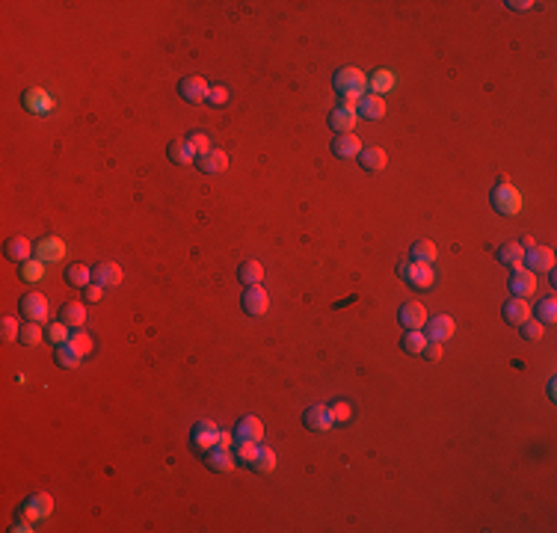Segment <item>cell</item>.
<instances>
[{"label": "cell", "mask_w": 557, "mask_h": 533, "mask_svg": "<svg viewBox=\"0 0 557 533\" xmlns=\"http://www.w3.org/2000/svg\"><path fill=\"white\" fill-rule=\"evenodd\" d=\"M187 142H190V149L196 151V158H202V154H208L210 151V139H208V133H190V137H184Z\"/></svg>", "instance_id": "obj_45"}, {"label": "cell", "mask_w": 557, "mask_h": 533, "mask_svg": "<svg viewBox=\"0 0 557 533\" xmlns=\"http://www.w3.org/2000/svg\"><path fill=\"white\" fill-rule=\"evenodd\" d=\"M303 424H306L308 430H315V432H329L332 427H335V421H332V412H329V406L317 403V406L306 409V415H303Z\"/></svg>", "instance_id": "obj_12"}, {"label": "cell", "mask_w": 557, "mask_h": 533, "mask_svg": "<svg viewBox=\"0 0 557 533\" xmlns=\"http://www.w3.org/2000/svg\"><path fill=\"white\" fill-rule=\"evenodd\" d=\"M397 320L404 329H424V323L430 317H427V308L421 303H406V305H400Z\"/></svg>", "instance_id": "obj_15"}, {"label": "cell", "mask_w": 557, "mask_h": 533, "mask_svg": "<svg viewBox=\"0 0 557 533\" xmlns=\"http://www.w3.org/2000/svg\"><path fill=\"white\" fill-rule=\"evenodd\" d=\"M65 279L74 287H86V285H92V270H89L86 264H72V266H65Z\"/></svg>", "instance_id": "obj_34"}, {"label": "cell", "mask_w": 557, "mask_h": 533, "mask_svg": "<svg viewBox=\"0 0 557 533\" xmlns=\"http://www.w3.org/2000/svg\"><path fill=\"white\" fill-rule=\"evenodd\" d=\"M356 113H359L362 119H371V121H380L383 116H385V101H383V95H374V92H367L362 101H359V107H356Z\"/></svg>", "instance_id": "obj_21"}, {"label": "cell", "mask_w": 557, "mask_h": 533, "mask_svg": "<svg viewBox=\"0 0 557 533\" xmlns=\"http://www.w3.org/2000/svg\"><path fill=\"white\" fill-rule=\"evenodd\" d=\"M92 282H98L101 287H116L122 285V266L119 264H95L92 266Z\"/></svg>", "instance_id": "obj_22"}, {"label": "cell", "mask_w": 557, "mask_h": 533, "mask_svg": "<svg viewBox=\"0 0 557 533\" xmlns=\"http://www.w3.org/2000/svg\"><path fill=\"white\" fill-rule=\"evenodd\" d=\"M83 296L89 299V303H98V299L104 296V287L98 285V282H92V285H86V287H83Z\"/></svg>", "instance_id": "obj_47"}, {"label": "cell", "mask_w": 557, "mask_h": 533, "mask_svg": "<svg viewBox=\"0 0 557 533\" xmlns=\"http://www.w3.org/2000/svg\"><path fill=\"white\" fill-rule=\"evenodd\" d=\"M53 513V498L48 495V492H36V495H30L24 504H21V518L24 521H42V518H48Z\"/></svg>", "instance_id": "obj_4"}, {"label": "cell", "mask_w": 557, "mask_h": 533, "mask_svg": "<svg viewBox=\"0 0 557 533\" xmlns=\"http://www.w3.org/2000/svg\"><path fill=\"white\" fill-rule=\"evenodd\" d=\"M362 149L365 146H362V139L356 137V133H341V137L332 139V154L341 158V160H356Z\"/></svg>", "instance_id": "obj_16"}, {"label": "cell", "mask_w": 557, "mask_h": 533, "mask_svg": "<svg viewBox=\"0 0 557 533\" xmlns=\"http://www.w3.org/2000/svg\"><path fill=\"white\" fill-rule=\"evenodd\" d=\"M21 314H24L30 323H48V317H51V305H48V299H44L42 294H27L24 299H21Z\"/></svg>", "instance_id": "obj_6"}, {"label": "cell", "mask_w": 557, "mask_h": 533, "mask_svg": "<svg viewBox=\"0 0 557 533\" xmlns=\"http://www.w3.org/2000/svg\"><path fill=\"white\" fill-rule=\"evenodd\" d=\"M208 92H210V86L205 77H184V81L178 83V95H181L187 104H208Z\"/></svg>", "instance_id": "obj_8"}, {"label": "cell", "mask_w": 557, "mask_h": 533, "mask_svg": "<svg viewBox=\"0 0 557 533\" xmlns=\"http://www.w3.org/2000/svg\"><path fill=\"white\" fill-rule=\"evenodd\" d=\"M519 329H522V338H525V341H540V338L545 335V326L540 323V320H537V317H531V320H525V323H522Z\"/></svg>", "instance_id": "obj_40"}, {"label": "cell", "mask_w": 557, "mask_h": 533, "mask_svg": "<svg viewBox=\"0 0 557 533\" xmlns=\"http://www.w3.org/2000/svg\"><path fill=\"white\" fill-rule=\"evenodd\" d=\"M196 166H199V172H205V175H219V172H226V166H228V154L219 149H210L202 158H196Z\"/></svg>", "instance_id": "obj_18"}, {"label": "cell", "mask_w": 557, "mask_h": 533, "mask_svg": "<svg viewBox=\"0 0 557 533\" xmlns=\"http://www.w3.org/2000/svg\"><path fill=\"white\" fill-rule=\"evenodd\" d=\"M427 347V335L424 329H406V335L400 338V350L409 353V355H421Z\"/></svg>", "instance_id": "obj_30"}, {"label": "cell", "mask_w": 557, "mask_h": 533, "mask_svg": "<svg viewBox=\"0 0 557 533\" xmlns=\"http://www.w3.org/2000/svg\"><path fill=\"white\" fill-rule=\"evenodd\" d=\"M489 205H492L498 214H504V217H516L522 210V193L516 190L513 184L501 181V184L492 187V193H489Z\"/></svg>", "instance_id": "obj_2"}, {"label": "cell", "mask_w": 557, "mask_h": 533, "mask_svg": "<svg viewBox=\"0 0 557 533\" xmlns=\"http://www.w3.org/2000/svg\"><path fill=\"white\" fill-rule=\"evenodd\" d=\"M166 154H169V160H172L175 166H190V163H196V151L190 149V142H187V139H172L169 149H166Z\"/></svg>", "instance_id": "obj_26"}, {"label": "cell", "mask_w": 557, "mask_h": 533, "mask_svg": "<svg viewBox=\"0 0 557 533\" xmlns=\"http://www.w3.org/2000/svg\"><path fill=\"white\" fill-rule=\"evenodd\" d=\"M0 335H3V341H18L21 326H18V320L13 314H6L3 320H0Z\"/></svg>", "instance_id": "obj_43"}, {"label": "cell", "mask_w": 557, "mask_h": 533, "mask_svg": "<svg viewBox=\"0 0 557 533\" xmlns=\"http://www.w3.org/2000/svg\"><path fill=\"white\" fill-rule=\"evenodd\" d=\"M235 439H249V441H258V444H261V439H264V424H261V418H255V415L240 418L238 427H235Z\"/></svg>", "instance_id": "obj_23"}, {"label": "cell", "mask_w": 557, "mask_h": 533, "mask_svg": "<svg viewBox=\"0 0 557 533\" xmlns=\"http://www.w3.org/2000/svg\"><path fill=\"white\" fill-rule=\"evenodd\" d=\"M65 255H69V246H65V240H60V237H42L36 243V258L44 264H60V261H65Z\"/></svg>", "instance_id": "obj_9"}, {"label": "cell", "mask_w": 557, "mask_h": 533, "mask_svg": "<svg viewBox=\"0 0 557 533\" xmlns=\"http://www.w3.org/2000/svg\"><path fill=\"white\" fill-rule=\"evenodd\" d=\"M436 255H439V249H436V243H430V240H415L409 249V258L415 264H433Z\"/></svg>", "instance_id": "obj_32"}, {"label": "cell", "mask_w": 557, "mask_h": 533, "mask_svg": "<svg viewBox=\"0 0 557 533\" xmlns=\"http://www.w3.org/2000/svg\"><path fill=\"white\" fill-rule=\"evenodd\" d=\"M356 121H359V113H356V110H341V107H335V110H332V116H329V128L341 137V133H353Z\"/></svg>", "instance_id": "obj_24"}, {"label": "cell", "mask_w": 557, "mask_h": 533, "mask_svg": "<svg viewBox=\"0 0 557 533\" xmlns=\"http://www.w3.org/2000/svg\"><path fill=\"white\" fill-rule=\"evenodd\" d=\"M397 276L404 279L409 287H418V291H427V287H433V282H436V273H433L430 264H397Z\"/></svg>", "instance_id": "obj_3"}, {"label": "cell", "mask_w": 557, "mask_h": 533, "mask_svg": "<svg viewBox=\"0 0 557 533\" xmlns=\"http://www.w3.org/2000/svg\"><path fill=\"white\" fill-rule=\"evenodd\" d=\"M533 291H537V273L525 270V266L513 270V276H510V294H513V296H522V299H528Z\"/></svg>", "instance_id": "obj_14"}, {"label": "cell", "mask_w": 557, "mask_h": 533, "mask_svg": "<svg viewBox=\"0 0 557 533\" xmlns=\"http://www.w3.org/2000/svg\"><path fill=\"white\" fill-rule=\"evenodd\" d=\"M258 453H261V444L258 441H249V439H238L235 441V459L240 465H247V468H255Z\"/></svg>", "instance_id": "obj_27"}, {"label": "cell", "mask_w": 557, "mask_h": 533, "mask_svg": "<svg viewBox=\"0 0 557 533\" xmlns=\"http://www.w3.org/2000/svg\"><path fill=\"white\" fill-rule=\"evenodd\" d=\"M21 279H24V282H30V285H36V282H42L44 279V261H24V264H21Z\"/></svg>", "instance_id": "obj_37"}, {"label": "cell", "mask_w": 557, "mask_h": 533, "mask_svg": "<svg viewBox=\"0 0 557 533\" xmlns=\"http://www.w3.org/2000/svg\"><path fill=\"white\" fill-rule=\"evenodd\" d=\"M421 355H427L430 362H439L442 359V344L439 341H427V347H424V353Z\"/></svg>", "instance_id": "obj_48"}, {"label": "cell", "mask_w": 557, "mask_h": 533, "mask_svg": "<svg viewBox=\"0 0 557 533\" xmlns=\"http://www.w3.org/2000/svg\"><path fill=\"white\" fill-rule=\"evenodd\" d=\"M332 86H335L338 98H365L367 95V74L362 69H353V65H344L332 77Z\"/></svg>", "instance_id": "obj_1"}, {"label": "cell", "mask_w": 557, "mask_h": 533, "mask_svg": "<svg viewBox=\"0 0 557 533\" xmlns=\"http://www.w3.org/2000/svg\"><path fill=\"white\" fill-rule=\"evenodd\" d=\"M394 83H397L394 71L380 69V71H374V77H367V92H374V95H385V92H392V89H394Z\"/></svg>", "instance_id": "obj_28"}, {"label": "cell", "mask_w": 557, "mask_h": 533, "mask_svg": "<svg viewBox=\"0 0 557 533\" xmlns=\"http://www.w3.org/2000/svg\"><path fill=\"white\" fill-rule=\"evenodd\" d=\"M522 266L531 273H537V270L549 273V270H554V252L549 246H531V249H525V261H522Z\"/></svg>", "instance_id": "obj_10"}, {"label": "cell", "mask_w": 557, "mask_h": 533, "mask_svg": "<svg viewBox=\"0 0 557 533\" xmlns=\"http://www.w3.org/2000/svg\"><path fill=\"white\" fill-rule=\"evenodd\" d=\"M359 166L365 172H383L385 169V163H388V158H385V149H380V146H371V149H362L359 151Z\"/></svg>", "instance_id": "obj_19"}, {"label": "cell", "mask_w": 557, "mask_h": 533, "mask_svg": "<svg viewBox=\"0 0 557 533\" xmlns=\"http://www.w3.org/2000/svg\"><path fill=\"white\" fill-rule=\"evenodd\" d=\"M217 441H219V427L214 421H199L190 430V444L196 453H208L210 448H217Z\"/></svg>", "instance_id": "obj_5"}, {"label": "cell", "mask_w": 557, "mask_h": 533, "mask_svg": "<svg viewBox=\"0 0 557 533\" xmlns=\"http://www.w3.org/2000/svg\"><path fill=\"white\" fill-rule=\"evenodd\" d=\"M205 462H208L210 471H219V474H222V471H231V468L238 465L235 450H231V448H219V444L205 453Z\"/></svg>", "instance_id": "obj_17"}, {"label": "cell", "mask_w": 557, "mask_h": 533, "mask_svg": "<svg viewBox=\"0 0 557 533\" xmlns=\"http://www.w3.org/2000/svg\"><path fill=\"white\" fill-rule=\"evenodd\" d=\"M554 385H557V382H554V376H551V380H549V397H551V400L557 397V388H554Z\"/></svg>", "instance_id": "obj_51"}, {"label": "cell", "mask_w": 557, "mask_h": 533, "mask_svg": "<svg viewBox=\"0 0 557 533\" xmlns=\"http://www.w3.org/2000/svg\"><path fill=\"white\" fill-rule=\"evenodd\" d=\"M261 279H264V266H261V261H243L240 266H238V282L240 285H261Z\"/></svg>", "instance_id": "obj_31"}, {"label": "cell", "mask_w": 557, "mask_h": 533, "mask_svg": "<svg viewBox=\"0 0 557 533\" xmlns=\"http://www.w3.org/2000/svg\"><path fill=\"white\" fill-rule=\"evenodd\" d=\"M44 323H27L21 326V335H18V341L24 344V347H36V344H42V338H48V329H42Z\"/></svg>", "instance_id": "obj_33"}, {"label": "cell", "mask_w": 557, "mask_h": 533, "mask_svg": "<svg viewBox=\"0 0 557 533\" xmlns=\"http://www.w3.org/2000/svg\"><path fill=\"white\" fill-rule=\"evenodd\" d=\"M238 439H235V432H226V430H219V448H231V444H235Z\"/></svg>", "instance_id": "obj_50"}, {"label": "cell", "mask_w": 557, "mask_h": 533, "mask_svg": "<svg viewBox=\"0 0 557 533\" xmlns=\"http://www.w3.org/2000/svg\"><path fill=\"white\" fill-rule=\"evenodd\" d=\"M240 305L249 317H261V314H267V308H270V296H267V291L261 285H249L247 291H243Z\"/></svg>", "instance_id": "obj_7"}, {"label": "cell", "mask_w": 557, "mask_h": 533, "mask_svg": "<svg viewBox=\"0 0 557 533\" xmlns=\"http://www.w3.org/2000/svg\"><path fill=\"white\" fill-rule=\"evenodd\" d=\"M72 347L77 350V353H81V355H89V353H92V347H95V341L92 338H89L86 335V332H81V329H77V332H72Z\"/></svg>", "instance_id": "obj_41"}, {"label": "cell", "mask_w": 557, "mask_h": 533, "mask_svg": "<svg viewBox=\"0 0 557 533\" xmlns=\"http://www.w3.org/2000/svg\"><path fill=\"white\" fill-rule=\"evenodd\" d=\"M273 468H276V453H273L270 448H261L258 459H255V471H261V474H270Z\"/></svg>", "instance_id": "obj_44"}, {"label": "cell", "mask_w": 557, "mask_h": 533, "mask_svg": "<svg viewBox=\"0 0 557 533\" xmlns=\"http://www.w3.org/2000/svg\"><path fill=\"white\" fill-rule=\"evenodd\" d=\"M69 329H72V326L63 323V320H60V323H51V326H48V341L57 344V347H60V344H69V341H72V332H69Z\"/></svg>", "instance_id": "obj_39"}, {"label": "cell", "mask_w": 557, "mask_h": 533, "mask_svg": "<svg viewBox=\"0 0 557 533\" xmlns=\"http://www.w3.org/2000/svg\"><path fill=\"white\" fill-rule=\"evenodd\" d=\"M329 412H332V421H335V424H344V421L353 418V406L347 400H335V403L329 406Z\"/></svg>", "instance_id": "obj_42"}, {"label": "cell", "mask_w": 557, "mask_h": 533, "mask_svg": "<svg viewBox=\"0 0 557 533\" xmlns=\"http://www.w3.org/2000/svg\"><path fill=\"white\" fill-rule=\"evenodd\" d=\"M81 359H83V355L77 353V350L72 347V344H60V347H57V364H60V368L74 371L77 364H81Z\"/></svg>", "instance_id": "obj_36"}, {"label": "cell", "mask_w": 557, "mask_h": 533, "mask_svg": "<svg viewBox=\"0 0 557 533\" xmlns=\"http://www.w3.org/2000/svg\"><path fill=\"white\" fill-rule=\"evenodd\" d=\"M507 6L513 9V12H528V9H533L537 3H533V0H507Z\"/></svg>", "instance_id": "obj_49"}, {"label": "cell", "mask_w": 557, "mask_h": 533, "mask_svg": "<svg viewBox=\"0 0 557 533\" xmlns=\"http://www.w3.org/2000/svg\"><path fill=\"white\" fill-rule=\"evenodd\" d=\"M24 107L36 116H48L53 110V98H51V92H44V89H30L24 95Z\"/></svg>", "instance_id": "obj_20"}, {"label": "cell", "mask_w": 557, "mask_h": 533, "mask_svg": "<svg viewBox=\"0 0 557 533\" xmlns=\"http://www.w3.org/2000/svg\"><path fill=\"white\" fill-rule=\"evenodd\" d=\"M501 314H504L510 326H522L525 320H531V305H528V299H522V296H510L507 303L501 305Z\"/></svg>", "instance_id": "obj_13"}, {"label": "cell", "mask_w": 557, "mask_h": 533, "mask_svg": "<svg viewBox=\"0 0 557 533\" xmlns=\"http://www.w3.org/2000/svg\"><path fill=\"white\" fill-rule=\"evenodd\" d=\"M36 252L33 249V243L27 240V237H13L6 243V258L9 261H15V264H24V261H30V255Z\"/></svg>", "instance_id": "obj_29"}, {"label": "cell", "mask_w": 557, "mask_h": 533, "mask_svg": "<svg viewBox=\"0 0 557 533\" xmlns=\"http://www.w3.org/2000/svg\"><path fill=\"white\" fill-rule=\"evenodd\" d=\"M63 323H69L72 329H81L86 323V308L81 303H65L63 305Z\"/></svg>", "instance_id": "obj_35"}, {"label": "cell", "mask_w": 557, "mask_h": 533, "mask_svg": "<svg viewBox=\"0 0 557 533\" xmlns=\"http://www.w3.org/2000/svg\"><path fill=\"white\" fill-rule=\"evenodd\" d=\"M495 258L501 266H510V270H519L522 261H525V249L519 246V243H504V246H498Z\"/></svg>", "instance_id": "obj_25"}, {"label": "cell", "mask_w": 557, "mask_h": 533, "mask_svg": "<svg viewBox=\"0 0 557 533\" xmlns=\"http://www.w3.org/2000/svg\"><path fill=\"white\" fill-rule=\"evenodd\" d=\"M228 86H210V92H208V104L210 107H226L228 104Z\"/></svg>", "instance_id": "obj_46"}, {"label": "cell", "mask_w": 557, "mask_h": 533, "mask_svg": "<svg viewBox=\"0 0 557 533\" xmlns=\"http://www.w3.org/2000/svg\"><path fill=\"white\" fill-rule=\"evenodd\" d=\"M537 320L542 326H551L554 320H557V303H554V296H549V299H540V305H537Z\"/></svg>", "instance_id": "obj_38"}, {"label": "cell", "mask_w": 557, "mask_h": 533, "mask_svg": "<svg viewBox=\"0 0 557 533\" xmlns=\"http://www.w3.org/2000/svg\"><path fill=\"white\" fill-rule=\"evenodd\" d=\"M454 332H456V323L448 317V314H436V317H430L427 323H424V335H427V341H439V344H444V341H451L454 338Z\"/></svg>", "instance_id": "obj_11"}]
</instances>
